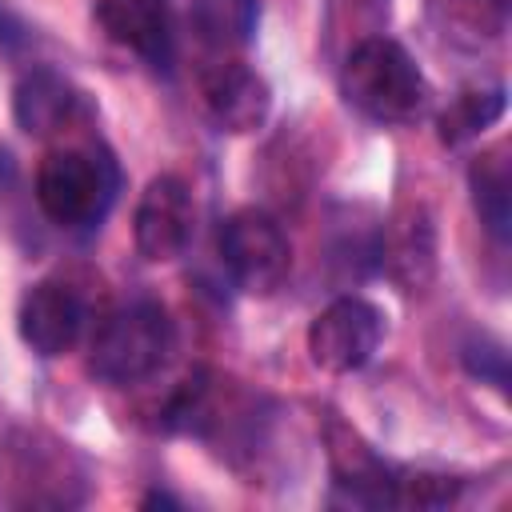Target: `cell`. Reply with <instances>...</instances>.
I'll use <instances>...</instances> for the list:
<instances>
[{"instance_id":"cell-4","label":"cell","mask_w":512,"mask_h":512,"mask_svg":"<svg viewBox=\"0 0 512 512\" xmlns=\"http://www.w3.org/2000/svg\"><path fill=\"white\" fill-rule=\"evenodd\" d=\"M220 264L228 268L232 284L248 296H272L292 272V244L276 216L260 208L232 212L216 232Z\"/></svg>"},{"instance_id":"cell-15","label":"cell","mask_w":512,"mask_h":512,"mask_svg":"<svg viewBox=\"0 0 512 512\" xmlns=\"http://www.w3.org/2000/svg\"><path fill=\"white\" fill-rule=\"evenodd\" d=\"M260 0H192V28L208 48H244L256 36Z\"/></svg>"},{"instance_id":"cell-11","label":"cell","mask_w":512,"mask_h":512,"mask_svg":"<svg viewBox=\"0 0 512 512\" xmlns=\"http://www.w3.org/2000/svg\"><path fill=\"white\" fill-rule=\"evenodd\" d=\"M376 264L404 288L416 292L436 272V228L424 208H404L392 224L380 228Z\"/></svg>"},{"instance_id":"cell-5","label":"cell","mask_w":512,"mask_h":512,"mask_svg":"<svg viewBox=\"0 0 512 512\" xmlns=\"http://www.w3.org/2000/svg\"><path fill=\"white\" fill-rule=\"evenodd\" d=\"M380 340H384V312L364 296H340L308 324L312 364L336 376L360 372L376 356Z\"/></svg>"},{"instance_id":"cell-8","label":"cell","mask_w":512,"mask_h":512,"mask_svg":"<svg viewBox=\"0 0 512 512\" xmlns=\"http://www.w3.org/2000/svg\"><path fill=\"white\" fill-rule=\"evenodd\" d=\"M84 320H88L84 296L72 284H64V280L32 284L24 292V300H20V312H16L20 340L36 356H48V360L76 348V340L84 332Z\"/></svg>"},{"instance_id":"cell-17","label":"cell","mask_w":512,"mask_h":512,"mask_svg":"<svg viewBox=\"0 0 512 512\" xmlns=\"http://www.w3.org/2000/svg\"><path fill=\"white\" fill-rule=\"evenodd\" d=\"M456 24H464L468 32H484V36H500L504 20H508V0H448Z\"/></svg>"},{"instance_id":"cell-14","label":"cell","mask_w":512,"mask_h":512,"mask_svg":"<svg viewBox=\"0 0 512 512\" xmlns=\"http://www.w3.org/2000/svg\"><path fill=\"white\" fill-rule=\"evenodd\" d=\"M468 184H472V204H476L488 236L504 244L512 236V164H508V148L496 144V148L480 152L468 168Z\"/></svg>"},{"instance_id":"cell-19","label":"cell","mask_w":512,"mask_h":512,"mask_svg":"<svg viewBox=\"0 0 512 512\" xmlns=\"http://www.w3.org/2000/svg\"><path fill=\"white\" fill-rule=\"evenodd\" d=\"M12 180H16V160L8 148H0V196L12 188Z\"/></svg>"},{"instance_id":"cell-18","label":"cell","mask_w":512,"mask_h":512,"mask_svg":"<svg viewBox=\"0 0 512 512\" xmlns=\"http://www.w3.org/2000/svg\"><path fill=\"white\" fill-rule=\"evenodd\" d=\"M464 364H468L472 376L488 380L492 388H500V392L508 388V356H504L500 344H492V340H472V344H464Z\"/></svg>"},{"instance_id":"cell-7","label":"cell","mask_w":512,"mask_h":512,"mask_svg":"<svg viewBox=\"0 0 512 512\" xmlns=\"http://www.w3.org/2000/svg\"><path fill=\"white\" fill-rule=\"evenodd\" d=\"M192 232H196V204H192L188 184L172 172L148 180V188L140 192L136 216H132L136 252L152 264L180 260L192 244Z\"/></svg>"},{"instance_id":"cell-6","label":"cell","mask_w":512,"mask_h":512,"mask_svg":"<svg viewBox=\"0 0 512 512\" xmlns=\"http://www.w3.org/2000/svg\"><path fill=\"white\" fill-rule=\"evenodd\" d=\"M0 480L16 484L20 492L8 500L16 508H68L84 500V480L72 476V456L60 444H40V436H12L0 448Z\"/></svg>"},{"instance_id":"cell-1","label":"cell","mask_w":512,"mask_h":512,"mask_svg":"<svg viewBox=\"0 0 512 512\" xmlns=\"http://www.w3.org/2000/svg\"><path fill=\"white\" fill-rule=\"evenodd\" d=\"M340 92L376 124H416L432 108V88L420 64L388 36H368L344 56Z\"/></svg>"},{"instance_id":"cell-13","label":"cell","mask_w":512,"mask_h":512,"mask_svg":"<svg viewBox=\"0 0 512 512\" xmlns=\"http://www.w3.org/2000/svg\"><path fill=\"white\" fill-rule=\"evenodd\" d=\"M76 108H80L76 88L60 72H52V68H32L16 84V96H12L16 124L28 136H52V132H60L64 124H72Z\"/></svg>"},{"instance_id":"cell-16","label":"cell","mask_w":512,"mask_h":512,"mask_svg":"<svg viewBox=\"0 0 512 512\" xmlns=\"http://www.w3.org/2000/svg\"><path fill=\"white\" fill-rule=\"evenodd\" d=\"M500 112H504V84H472V88L456 92V100L444 108L440 140L464 144V140L480 136L492 120H500Z\"/></svg>"},{"instance_id":"cell-2","label":"cell","mask_w":512,"mask_h":512,"mask_svg":"<svg viewBox=\"0 0 512 512\" xmlns=\"http://www.w3.org/2000/svg\"><path fill=\"white\" fill-rule=\"evenodd\" d=\"M176 352V324L156 300H128L108 312L88 348V372L104 384H140L156 376Z\"/></svg>"},{"instance_id":"cell-10","label":"cell","mask_w":512,"mask_h":512,"mask_svg":"<svg viewBox=\"0 0 512 512\" xmlns=\"http://www.w3.org/2000/svg\"><path fill=\"white\" fill-rule=\"evenodd\" d=\"M200 100H204L208 120L220 132H236V136L264 128V120L272 112L268 80L240 60H224V64L208 68L200 80Z\"/></svg>"},{"instance_id":"cell-3","label":"cell","mask_w":512,"mask_h":512,"mask_svg":"<svg viewBox=\"0 0 512 512\" xmlns=\"http://www.w3.org/2000/svg\"><path fill=\"white\" fill-rule=\"evenodd\" d=\"M116 192H120V168L104 148H56L44 156L36 172L40 212L68 232L100 228Z\"/></svg>"},{"instance_id":"cell-12","label":"cell","mask_w":512,"mask_h":512,"mask_svg":"<svg viewBox=\"0 0 512 512\" xmlns=\"http://www.w3.org/2000/svg\"><path fill=\"white\" fill-rule=\"evenodd\" d=\"M328 460H332V476L336 484L348 492V500L356 504H392V476L396 468H388L348 424L328 420Z\"/></svg>"},{"instance_id":"cell-9","label":"cell","mask_w":512,"mask_h":512,"mask_svg":"<svg viewBox=\"0 0 512 512\" xmlns=\"http://www.w3.org/2000/svg\"><path fill=\"white\" fill-rule=\"evenodd\" d=\"M96 24L112 44L136 52L152 68H168L176 56L172 0H96Z\"/></svg>"}]
</instances>
